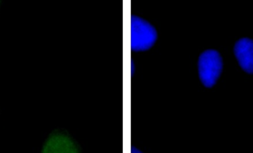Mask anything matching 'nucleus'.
Here are the masks:
<instances>
[{
  "mask_svg": "<svg viewBox=\"0 0 253 153\" xmlns=\"http://www.w3.org/2000/svg\"><path fill=\"white\" fill-rule=\"evenodd\" d=\"M222 69V58L218 51L208 50L202 53L199 59V74L205 87L211 88L216 84Z\"/></svg>",
  "mask_w": 253,
  "mask_h": 153,
  "instance_id": "obj_1",
  "label": "nucleus"
},
{
  "mask_svg": "<svg viewBox=\"0 0 253 153\" xmlns=\"http://www.w3.org/2000/svg\"><path fill=\"white\" fill-rule=\"evenodd\" d=\"M157 39L156 29L138 16L131 18V47L134 51L150 49Z\"/></svg>",
  "mask_w": 253,
  "mask_h": 153,
  "instance_id": "obj_2",
  "label": "nucleus"
},
{
  "mask_svg": "<svg viewBox=\"0 0 253 153\" xmlns=\"http://www.w3.org/2000/svg\"><path fill=\"white\" fill-rule=\"evenodd\" d=\"M234 53L243 71L253 74V40L248 38L239 39L235 45Z\"/></svg>",
  "mask_w": 253,
  "mask_h": 153,
  "instance_id": "obj_3",
  "label": "nucleus"
},
{
  "mask_svg": "<svg viewBox=\"0 0 253 153\" xmlns=\"http://www.w3.org/2000/svg\"><path fill=\"white\" fill-rule=\"evenodd\" d=\"M42 153H75V148L66 136L55 133L48 138Z\"/></svg>",
  "mask_w": 253,
  "mask_h": 153,
  "instance_id": "obj_4",
  "label": "nucleus"
},
{
  "mask_svg": "<svg viewBox=\"0 0 253 153\" xmlns=\"http://www.w3.org/2000/svg\"><path fill=\"white\" fill-rule=\"evenodd\" d=\"M131 153H141L140 152V151H138V150H137L136 148H132V152H131Z\"/></svg>",
  "mask_w": 253,
  "mask_h": 153,
  "instance_id": "obj_5",
  "label": "nucleus"
}]
</instances>
